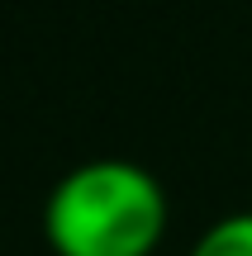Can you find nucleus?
<instances>
[{"instance_id": "nucleus-1", "label": "nucleus", "mask_w": 252, "mask_h": 256, "mask_svg": "<svg viewBox=\"0 0 252 256\" xmlns=\"http://www.w3.org/2000/svg\"><path fill=\"white\" fill-rule=\"evenodd\" d=\"M167 232V190L129 156L81 162L43 204V238L57 256H152Z\"/></svg>"}, {"instance_id": "nucleus-2", "label": "nucleus", "mask_w": 252, "mask_h": 256, "mask_svg": "<svg viewBox=\"0 0 252 256\" xmlns=\"http://www.w3.org/2000/svg\"><path fill=\"white\" fill-rule=\"evenodd\" d=\"M186 256H252V209H233L214 218Z\"/></svg>"}]
</instances>
